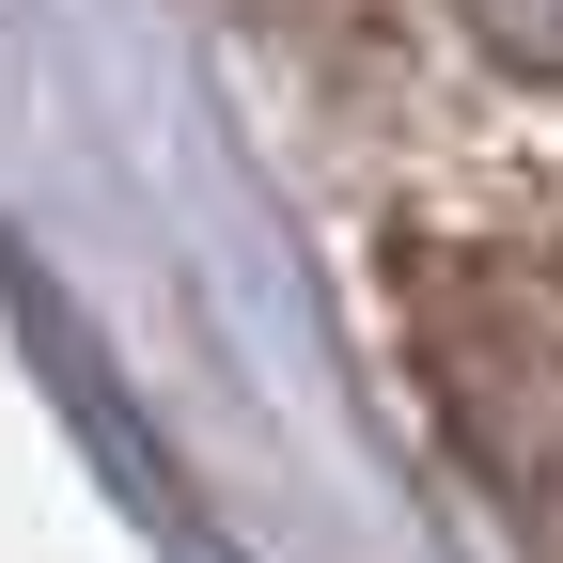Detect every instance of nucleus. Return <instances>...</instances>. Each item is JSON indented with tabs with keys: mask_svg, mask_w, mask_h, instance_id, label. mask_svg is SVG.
I'll use <instances>...</instances> for the list:
<instances>
[{
	"mask_svg": "<svg viewBox=\"0 0 563 563\" xmlns=\"http://www.w3.org/2000/svg\"><path fill=\"white\" fill-rule=\"evenodd\" d=\"M470 16H485V47H501V63L563 79V0H470Z\"/></svg>",
	"mask_w": 563,
	"mask_h": 563,
	"instance_id": "1",
	"label": "nucleus"
}]
</instances>
